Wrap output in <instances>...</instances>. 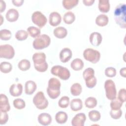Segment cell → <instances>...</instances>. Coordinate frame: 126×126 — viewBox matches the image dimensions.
Segmentation results:
<instances>
[{"label": "cell", "instance_id": "2e32d148", "mask_svg": "<svg viewBox=\"0 0 126 126\" xmlns=\"http://www.w3.org/2000/svg\"><path fill=\"white\" fill-rule=\"evenodd\" d=\"M23 92V86L20 83L12 84L9 89V92L13 96H18L21 95Z\"/></svg>", "mask_w": 126, "mask_h": 126}, {"label": "cell", "instance_id": "e575fe53", "mask_svg": "<svg viewBox=\"0 0 126 126\" xmlns=\"http://www.w3.org/2000/svg\"><path fill=\"white\" fill-rule=\"evenodd\" d=\"M28 37V33L25 30H21L18 31L15 33V38L19 41L26 39Z\"/></svg>", "mask_w": 126, "mask_h": 126}, {"label": "cell", "instance_id": "7dc6e473", "mask_svg": "<svg viewBox=\"0 0 126 126\" xmlns=\"http://www.w3.org/2000/svg\"><path fill=\"white\" fill-rule=\"evenodd\" d=\"M126 67H123L122 68L120 71V75L124 77H126Z\"/></svg>", "mask_w": 126, "mask_h": 126}, {"label": "cell", "instance_id": "5b68a950", "mask_svg": "<svg viewBox=\"0 0 126 126\" xmlns=\"http://www.w3.org/2000/svg\"><path fill=\"white\" fill-rule=\"evenodd\" d=\"M94 71L93 68H86L83 73V76L85 80L86 85L89 88H94L96 84V78L94 76Z\"/></svg>", "mask_w": 126, "mask_h": 126}, {"label": "cell", "instance_id": "d6a6232c", "mask_svg": "<svg viewBox=\"0 0 126 126\" xmlns=\"http://www.w3.org/2000/svg\"><path fill=\"white\" fill-rule=\"evenodd\" d=\"M88 116L91 121L93 122H97L100 119L101 115L99 112L96 110H92L89 112Z\"/></svg>", "mask_w": 126, "mask_h": 126}, {"label": "cell", "instance_id": "74e56055", "mask_svg": "<svg viewBox=\"0 0 126 126\" xmlns=\"http://www.w3.org/2000/svg\"><path fill=\"white\" fill-rule=\"evenodd\" d=\"M69 103V98L67 96H62L59 100L58 105L59 106L63 108H66Z\"/></svg>", "mask_w": 126, "mask_h": 126}, {"label": "cell", "instance_id": "b9f144b4", "mask_svg": "<svg viewBox=\"0 0 126 126\" xmlns=\"http://www.w3.org/2000/svg\"><path fill=\"white\" fill-rule=\"evenodd\" d=\"M118 98L123 102L126 100V90L124 88L121 89L118 93Z\"/></svg>", "mask_w": 126, "mask_h": 126}, {"label": "cell", "instance_id": "f546056e", "mask_svg": "<svg viewBox=\"0 0 126 126\" xmlns=\"http://www.w3.org/2000/svg\"><path fill=\"white\" fill-rule=\"evenodd\" d=\"M27 32L32 37L35 38L40 35L41 32L40 30L36 27L33 26H30L27 29Z\"/></svg>", "mask_w": 126, "mask_h": 126}, {"label": "cell", "instance_id": "83f0119b", "mask_svg": "<svg viewBox=\"0 0 126 126\" xmlns=\"http://www.w3.org/2000/svg\"><path fill=\"white\" fill-rule=\"evenodd\" d=\"M82 88L81 85L78 83L73 84L70 88L71 94L74 96H77L80 94L82 92Z\"/></svg>", "mask_w": 126, "mask_h": 126}, {"label": "cell", "instance_id": "9c48e42d", "mask_svg": "<svg viewBox=\"0 0 126 126\" xmlns=\"http://www.w3.org/2000/svg\"><path fill=\"white\" fill-rule=\"evenodd\" d=\"M106 96L109 100H112L116 97L117 91L114 82L112 80L109 79L105 81L104 83Z\"/></svg>", "mask_w": 126, "mask_h": 126}, {"label": "cell", "instance_id": "7bdbcfd3", "mask_svg": "<svg viewBox=\"0 0 126 126\" xmlns=\"http://www.w3.org/2000/svg\"><path fill=\"white\" fill-rule=\"evenodd\" d=\"M8 120V115L6 112H0V125H4L6 123Z\"/></svg>", "mask_w": 126, "mask_h": 126}, {"label": "cell", "instance_id": "44dd1931", "mask_svg": "<svg viewBox=\"0 0 126 126\" xmlns=\"http://www.w3.org/2000/svg\"><path fill=\"white\" fill-rule=\"evenodd\" d=\"M54 35L58 38H63L67 35V30L63 27H58L56 28L53 31Z\"/></svg>", "mask_w": 126, "mask_h": 126}, {"label": "cell", "instance_id": "1f68e13d", "mask_svg": "<svg viewBox=\"0 0 126 126\" xmlns=\"http://www.w3.org/2000/svg\"><path fill=\"white\" fill-rule=\"evenodd\" d=\"M12 69L11 64L8 62H3L1 63L0 64V69L1 72L7 73L10 72Z\"/></svg>", "mask_w": 126, "mask_h": 126}, {"label": "cell", "instance_id": "f1b7e54d", "mask_svg": "<svg viewBox=\"0 0 126 126\" xmlns=\"http://www.w3.org/2000/svg\"><path fill=\"white\" fill-rule=\"evenodd\" d=\"M78 0H64L63 1V5L66 9L69 10L77 5Z\"/></svg>", "mask_w": 126, "mask_h": 126}, {"label": "cell", "instance_id": "e0dca14e", "mask_svg": "<svg viewBox=\"0 0 126 126\" xmlns=\"http://www.w3.org/2000/svg\"><path fill=\"white\" fill-rule=\"evenodd\" d=\"M37 119L38 123L43 126H48L52 122V117L51 115L46 113H42L39 114Z\"/></svg>", "mask_w": 126, "mask_h": 126}, {"label": "cell", "instance_id": "8d00e7d4", "mask_svg": "<svg viewBox=\"0 0 126 126\" xmlns=\"http://www.w3.org/2000/svg\"><path fill=\"white\" fill-rule=\"evenodd\" d=\"M123 102H122L118 97L112 100L110 103V107L111 109H121Z\"/></svg>", "mask_w": 126, "mask_h": 126}, {"label": "cell", "instance_id": "8992f818", "mask_svg": "<svg viewBox=\"0 0 126 126\" xmlns=\"http://www.w3.org/2000/svg\"><path fill=\"white\" fill-rule=\"evenodd\" d=\"M51 72L53 75L63 80H68L70 76V72L67 68L59 65L53 66L51 69Z\"/></svg>", "mask_w": 126, "mask_h": 126}, {"label": "cell", "instance_id": "ba28073f", "mask_svg": "<svg viewBox=\"0 0 126 126\" xmlns=\"http://www.w3.org/2000/svg\"><path fill=\"white\" fill-rule=\"evenodd\" d=\"M83 56L85 59L93 63H97L100 58V53L92 48H87L83 52Z\"/></svg>", "mask_w": 126, "mask_h": 126}, {"label": "cell", "instance_id": "9a60e30c", "mask_svg": "<svg viewBox=\"0 0 126 126\" xmlns=\"http://www.w3.org/2000/svg\"><path fill=\"white\" fill-rule=\"evenodd\" d=\"M72 51L69 48L63 49L60 53V59L63 63L68 62L72 57Z\"/></svg>", "mask_w": 126, "mask_h": 126}, {"label": "cell", "instance_id": "30bf717a", "mask_svg": "<svg viewBox=\"0 0 126 126\" xmlns=\"http://www.w3.org/2000/svg\"><path fill=\"white\" fill-rule=\"evenodd\" d=\"M15 55L13 47L9 44L1 45L0 46V57L7 59L13 58Z\"/></svg>", "mask_w": 126, "mask_h": 126}, {"label": "cell", "instance_id": "4316f807", "mask_svg": "<svg viewBox=\"0 0 126 126\" xmlns=\"http://www.w3.org/2000/svg\"><path fill=\"white\" fill-rule=\"evenodd\" d=\"M63 20L65 24L69 25L72 24L75 21V16L73 12L68 11L64 14Z\"/></svg>", "mask_w": 126, "mask_h": 126}, {"label": "cell", "instance_id": "277c9868", "mask_svg": "<svg viewBox=\"0 0 126 126\" xmlns=\"http://www.w3.org/2000/svg\"><path fill=\"white\" fill-rule=\"evenodd\" d=\"M50 37L46 34L39 35L34 40L32 43L33 47L36 50H40L46 48L50 44Z\"/></svg>", "mask_w": 126, "mask_h": 126}, {"label": "cell", "instance_id": "cb8c5ba5", "mask_svg": "<svg viewBox=\"0 0 126 126\" xmlns=\"http://www.w3.org/2000/svg\"><path fill=\"white\" fill-rule=\"evenodd\" d=\"M68 116L67 114L63 111L57 112L55 115V120L56 122L60 124H63L66 123L67 120Z\"/></svg>", "mask_w": 126, "mask_h": 126}, {"label": "cell", "instance_id": "603a6c76", "mask_svg": "<svg viewBox=\"0 0 126 126\" xmlns=\"http://www.w3.org/2000/svg\"><path fill=\"white\" fill-rule=\"evenodd\" d=\"M109 21L108 17L105 14H100L95 19L96 24L100 27H104L107 25Z\"/></svg>", "mask_w": 126, "mask_h": 126}, {"label": "cell", "instance_id": "3957f363", "mask_svg": "<svg viewBox=\"0 0 126 126\" xmlns=\"http://www.w3.org/2000/svg\"><path fill=\"white\" fill-rule=\"evenodd\" d=\"M61 83L60 81L54 77L51 78L48 81L47 93L49 96L53 99L57 98L60 94Z\"/></svg>", "mask_w": 126, "mask_h": 126}, {"label": "cell", "instance_id": "ab89813d", "mask_svg": "<svg viewBox=\"0 0 126 126\" xmlns=\"http://www.w3.org/2000/svg\"><path fill=\"white\" fill-rule=\"evenodd\" d=\"M110 115L113 119H119L122 115V111L121 109H111L110 112Z\"/></svg>", "mask_w": 126, "mask_h": 126}, {"label": "cell", "instance_id": "f6af8a7d", "mask_svg": "<svg viewBox=\"0 0 126 126\" xmlns=\"http://www.w3.org/2000/svg\"><path fill=\"white\" fill-rule=\"evenodd\" d=\"M5 7H6V4H5V2L1 0L0 1V12H2L3 11H4V10L5 9Z\"/></svg>", "mask_w": 126, "mask_h": 126}, {"label": "cell", "instance_id": "6da1fadb", "mask_svg": "<svg viewBox=\"0 0 126 126\" xmlns=\"http://www.w3.org/2000/svg\"><path fill=\"white\" fill-rule=\"evenodd\" d=\"M114 19L116 23L123 29H126V5L124 3H120L115 8L114 10Z\"/></svg>", "mask_w": 126, "mask_h": 126}, {"label": "cell", "instance_id": "ac0fdd59", "mask_svg": "<svg viewBox=\"0 0 126 126\" xmlns=\"http://www.w3.org/2000/svg\"><path fill=\"white\" fill-rule=\"evenodd\" d=\"M89 39L92 45L97 46L100 44L102 41V36L99 32H94L90 34Z\"/></svg>", "mask_w": 126, "mask_h": 126}, {"label": "cell", "instance_id": "d6986e66", "mask_svg": "<svg viewBox=\"0 0 126 126\" xmlns=\"http://www.w3.org/2000/svg\"><path fill=\"white\" fill-rule=\"evenodd\" d=\"M6 18L9 22H13L17 20L19 17L18 11L14 8H11L9 9L5 15Z\"/></svg>", "mask_w": 126, "mask_h": 126}, {"label": "cell", "instance_id": "5bb4252c", "mask_svg": "<svg viewBox=\"0 0 126 126\" xmlns=\"http://www.w3.org/2000/svg\"><path fill=\"white\" fill-rule=\"evenodd\" d=\"M10 107L7 97L4 94H0V112H7L10 110Z\"/></svg>", "mask_w": 126, "mask_h": 126}, {"label": "cell", "instance_id": "836d02e7", "mask_svg": "<svg viewBox=\"0 0 126 126\" xmlns=\"http://www.w3.org/2000/svg\"><path fill=\"white\" fill-rule=\"evenodd\" d=\"M85 104L86 107L89 108H93L97 105V100L95 97H89L85 100Z\"/></svg>", "mask_w": 126, "mask_h": 126}, {"label": "cell", "instance_id": "d4e9b609", "mask_svg": "<svg viewBox=\"0 0 126 126\" xmlns=\"http://www.w3.org/2000/svg\"><path fill=\"white\" fill-rule=\"evenodd\" d=\"M70 66L74 70H80L83 68L84 63L81 59L79 58H76L72 61L70 64Z\"/></svg>", "mask_w": 126, "mask_h": 126}, {"label": "cell", "instance_id": "4fadbf2b", "mask_svg": "<svg viewBox=\"0 0 126 126\" xmlns=\"http://www.w3.org/2000/svg\"><path fill=\"white\" fill-rule=\"evenodd\" d=\"M62 20V17L58 12H52L49 15V24L53 27H56L59 25Z\"/></svg>", "mask_w": 126, "mask_h": 126}, {"label": "cell", "instance_id": "60d3db41", "mask_svg": "<svg viewBox=\"0 0 126 126\" xmlns=\"http://www.w3.org/2000/svg\"><path fill=\"white\" fill-rule=\"evenodd\" d=\"M105 74L108 77H113L116 75V70L112 67H109L105 69Z\"/></svg>", "mask_w": 126, "mask_h": 126}, {"label": "cell", "instance_id": "7c38bea8", "mask_svg": "<svg viewBox=\"0 0 126 126\" xmlns=\"http://www.w3.org/2000/svg\"><path fill=\"white\" fill-rule=\"evenodd\" d=\"M86 117L84 113L77 114L72 119L71 124L73 126H84Z\"/></svg>", "mask_w": 126, "mask_h": 126}, {"label": "cell", "instance_id": "f35d334b", "mask_svg": "<svg viewBox=\"0 0 126 126\" xmlns=\"http://www.w3.org/2000/svg\"><path fill=\"white\" fill-rule=\"evenodd\" d=\"M13 105L17 109H22L25 107L26 104L24 100L21 98H17L13 101Z\"/></svg>", "mask_w": 126, "mask_h": 126}, {"label": "cell", "instance_id": "d590c367", "mask_svg": "<svg viewBox=\"0 0 126 126\" xmlns=\"http://www.w3.org/2000/svg\"><path fill=\"white\" fill-rule=\"evenodd\" d=\"M11 37V32L7 29H3L0 31V38L2 40H8Z\"/></svg>", "mask_w": 126, "mask_h": 126}, {"label": "cell", "instance_id": "52a82bcc", "mask_svg": "<svg viewBox=\"0 0 126 126\" xmlns=\"http://www.w3.org/2000/svg\"><path fill=\"white\" fill-rule=\"evenodd\" d=\"M33 103L36 107L43 110L46 108L48 105V101L45 97L42 92H38L33 98Z\"/></svg>", "mask_w": 126, "mask_h": 126}, {"label": "cell", "instance_id": "7a4b0ae2", "mask_svg": "<svg viewBox=\"0 0 126 126\" xmlns=\"http://www.w3.org/2000/svg\"><path fill=\"white\" fill-rule=\"evenodd\" d=\"M35 69L40 72H45L48 68V63L46 61V55L44 53H35L32 56Z\"/></svg>", "mask_w": 126, "mask_h": 126}, {"label": "cell", "instance_id": "ffe728a7", "mask_svg": "<svg viewBox=\"0 0 126 126\" xmlns=\"http://www.w3.org/2000/svg\"><path fill=\"white\" fill-rule=\"evenodd\" d=\"M36 89V83L32 80H29L25 83V92L27 94H32Z\"/></svg>", "mask_w": 126, "mask_h": 126}, {"label": "cell", "instance_id": "bcb514c9", "mask_svg": "<svg viewBox=\"0 0 126 126\" xmlns=\"http://www.w3.org/2000/svg\"><path fill=\"white\" fill-rule=\"evenodd\" d=\"M94 2V0H83V2L86 6L92 5Z\"/></svg>", "mask_w": 126, "mask_h": 126}, {"label": "cell", "instance_id": "4dcf8cb0", "mask_svg": "<svg viewBox=\"0 0 126 126\" xmlns=\"http://www.w3.org/2000/svg\"><path fill=\"white\" fill-rule=\"evenodd\" d=\"M18 68L22 71H26L28 70L31 66L30 61L26 59H23L20 61L18 64Z\"/></svg>", "mask_w": 126, "mask_h": 126}, {"label": "cell", "instance_id": "ee69618b", "mask_svg": "<svg viewBox=\"0 0 126 126\" xmlns=\"http://www.w3.org/2000/svg\"><path fill=\"white\" fill-rule=\"evenodd\" d=\"M24 1L23 0H13L12 1L13 4L16 6H21L23 4Z\"/></svg>", "mask_w": 126, "mask_h": 126}, {"label": "cell", "instance_id": "8fae6325", "mask_svg": "<svg viewBox=\"0 0 126 126\" xmlns=\"http://www.w3.org/2000/svg\"><path fill=\"white\" fill-rule=\"evenodd\" d=\"M32 22L40 28L44 27L47 23L46 17L39 11H35L32 13Z\"/></svg>", "mask_w": 126, "mask_h": 126}, {"label": "cell", "instance_id": "7402d4cb", "mask_svg": "<svg viewBox=\"0 0 126 126\" xmlns=\"http://www.w3.org/2000/svg\"><path fill=\"white\" fill-rule=\"evenodd\" d=\"M70 106L71 109L73 111H78L82 108V101L79 98L73 99L70 102Z\"/></svg>", "mask_w": 126, "mask_h": 126}, {"label": "cell", "instance_id": "484cf974", "mask_svg": "<svg viewBox=\"0 0 126 126\" xmlns=\"http://www.w3.org/2000/svg\"><path fill=\"white\" fill-rule=\"evenodd\" d=\"M98 9L101 12L107 13L110 9V4L108 0H99Z\"/></svg>", "mask_w": 126, "mask_h": 126}]
</instances>
